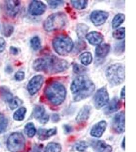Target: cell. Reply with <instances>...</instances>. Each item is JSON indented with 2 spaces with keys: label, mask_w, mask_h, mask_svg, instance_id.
I'll return each instance as SVG.
<instances>
[{
  "label": "cell",
  "mask_w": 136,
  "mask_h": 152,
  "mask_svg": "<svg viewBox=\"0 0 136 152\" xmlns=\"http://www.w3.org/2000/svg\"><path fill=\"white\" fill-rule=\"evenodd\" d=\"M33 68L36 72H43L47 74H56L68 69L69 64L67 61L54 55L40 57L34 61Z\"/></svg>",
  "instance_id": "cell-1"
},
{
  "label": "cell",
  "mask_w": 136,
  "mask_h": 152,
  "mask_svg": "<svg viewBox=\"0 0 136 152\" xmlns=\"http://www.w3.org/2000/svg\"><path fill=\"white\" fill-rule=\"evenodd\" d=\"M95 89V85L88 77L79 76L73 80L70 85V90L73 99L79 102L89 97Z\"/></svg>",
  "instance_id": "cell-2"
},
{
  "label": "cell",
  "mask_w": 136,
  "mask_h": 152,
  "mask_svg": "<svg viewBox=\"0 0 136 152\" xmlns=\"http://www.w3.org/2000/svg\"><path fill=\"white\" fill-rule=\"evenodd\" d=\"M44 94L51 104L58 106L62 104L65 99L67 90L62 84L59 82L52 81L45 86Z\"/></svg>",
  "instance_id": "cell-3"
},
{
  "label": "cell",
  "mask_w": 136,
  "mask_h": 152,
  "mask_svg": "<svg viewBox=\"0 0 136 152\" xmlns=\"http://www.w3.org/2000/svg\"><path fill=\"white\" fill-rule=\"evenodd\" d=\"M52 45L55 52L61 56H67L74 47L72 38L65 34L56 36L52 40Z\"/></svg>",
  "instance_id": "cell-4"
},
{
  "label": "cell",
  "mask_w": 136,
  "mask_h": 152,
  "mask_svg": "<svg viewBox=\"0 0 136 152\" xmlns=\"http://www.w3.org/2000/svg\"><path fill=\"white\" fill-rule=\"evenodd\" d=\"M67 18L63 12H57L47 17L43 24V27L47 32L57 31L64 28L67 24Z\"/></svg>",
  "instance_id": "cell-5"
},
{
  "label": "cell",
  "mask_w": 136,
  "mask_h": 152,
  "mask_svg": "<svg viewBox=\"0 0 136 152\" xmlns=\"http://www.w3.org/2000/svg\"><path fill=\"white\" fill-rule=\"evenodd\" d=\"M106 76L109 83L112 86L122 84L125 80V67L120 63L109 66L106 71Z\"/></svg>",
  "instance_id": "cell-6"
},
{
  "label": "cell",
  "mask_w": 136,
  "mask_h": 152,
  "mask_svg": "<svg viewBox=\"0 0 136 152\" xmlns=\"http://www.w3.org/2000/svg\"><path fill=\"white\" fill-rule=\"evenodd\" d=\"M25 138L21 133L14 132L8 138L7 148L11 152H23L25 148Z\"/></svg>",
  "instance_id": "cell-7"
},
{
  "label": "cell",
  "mask_w": 136,
  "mask_h": 152,
  "mask_svg": "<svg viewBox=\"0 0 136 152\" xmlns=\"http://www.w3.org/2000/svg\"><path fill=\"white\" fill-rule=\"evenodd\" d=\"M109 95L105 87H103L97 90L93 97V104L97 109H101L108 104Z\"/></svg>",
  "instance_id": "cell-8"
},
{
  "label": "cell",
  "mask_w": 136,
  "mask_h": 152,
  "mask_svg": "<svg viewBox=\"0 0 136 152\" xmlns=\"http://www.w3.org/2000/svg\"><path fill=\"white\" fill-rule=\"evenodd\" d=\"M44 82V76L38 75L34 76L28 83L27 88L30 95H34L38 92L42 87Z\"/></svg>",
  "instance_id": "cell-9"
},
{
  "label": "cell",
  "mask_w": 136,
  "mask_h": 152,
  "mask_svg": "<svg viewBox=\"0 0 136 152\" xmlns=\"http://www.w3.org/2000/svg\"><path fill=\"white\" fill-rule=\"evenodd\" d=\"M112 128L117 133L125 132V113L123 111L117 113L113 118Z\"/></svg>",
  "instance_id": "cell-10"
},
{
  "label": "cell",
  "mask_w": 136,
  "mask_h": 152,
  "mask_svg": "<svg viewBox=\"0 0 136 152\" xmlns=\"http://www.w3.org/2000/svg\"><path fill=\"white\" fill-rule=\"evenodd\" d=\"M109 15L108 12L105 11L95 10L91 13L90 18L91 22L95 26H100L106 22Z\"/></svg>",
  "instance_id": "cell-11"
},
{
  "label": "cell",
  "mask_w": 136,
  "mask_h": 152,
  "mask_svg": "<svg viewBox=\"0 0 136 152\" xmlns=\"http://www.w3.org/2000/svg\"><path fill=\"white\" fill-rule=\"evenodd\" d=\"M47 6L40 1H33L29 7V12L32 16L41 15L45 12Z\"/></svg>",
  "instance_id": "cell-12"
},
{
  "label": "cell",
  "mask_w": 136,
  "mask_h": 152,
  "mask_svg": "<svg viewBox=\"0 0 136 152\" xmlns=\"http://www.w3.org/2000/svg\"><path fill=\"white\" fill-rule=\"evenodd\" d=\"M21 8L19 1H7L5 2L6 12L8 15L14 17L18 14Z\"/></svg>",
  "instance_id": "cell-13"
},
{
  "label": "cell",
  "mask_w": 136,
  "mask_h": 152,
  "mask_svg": "<svg viewBox=\"0 0 136 152\" xmlns=\"http://www.w3.org/2000/svg\"><path fill=\"white\" fill-rule=\"evenodd\" d=\"M33 116L42 124H45L49 121V115L45 114V109L41 105H37L34 108Z\"/></svg>",
  "instance_id": "cell-14"
},
{
  "label": "cell",
  "mask_w": 136,
  "mask_h": 152,
  "mask_svg": "<svg viewBox=\"0 0 136 152\" xmlns=\"http://www.w3.org/2000/svg\"><path fill=\"white\" fill-rule=\"evenodd\" d=\"M89 43L93 46H98L102 43L104 40V37L101 33L92 31L87 33L85 37Z\"/></svg>",
  "instance_id": "cell-15"
},
{
  "label": "cell",
  "mask_w": 136,
  "mask_h": 152,
  "mask_svg": "<svg viewBox=\"0 0 136 152\" xmlns=\"http://www.w3.org/2000/svg\"><path fill=\"white\" fill-rule=\"evenodd\" d=\"M106 122L103 120L96 123L91 129V135L97 138L101 137L106 129Z\"/></svg>",
  "instance_id": "cell-16"
},
{
  "label": "cell",
  "mask_w": 136,
  "mask_h": 152,
  "mask_svg": "<svg viewBox=\"0 0 136 152\" xmlns=\"http://www.w3.org/2000/svg\"><path fill=\"white\" fill-rule=\"evenodd\" d=\"M122 107V102L117 97H115L112 99V100L109 103L106 108L105 109V114H112L115 112L118 111Z\"/></svg>",
  "instance_id": "cell-17"
},
{
  "label": "cell",
  "mask_w": 136,
  "mask_h": 152,
  "mask_svg": "<svg viewBox=\"0 0 136 152\" xmlns=\"http://www.w3.org/2000/svg\"><path fill=\"white\" fill-rule=\"evenodd\" d=\"M91 145L94 150L97 152H112V148L111 145L101 140H93Z\"/></svg>",
  "instance_id": "cell-18"
},
{
  "label": "cell",
  "mask_w": 136,
  "mask_h": 152,
  "mask_svg": "<svg viewBox=\"0 0 136 152\" xmlns=\"http://www.w3.org/2000/svg\"><path fill=\"white\" fill-rule=\"evenodd\" d=\"M91 107L86 105L82 107L76 118V121L79 124H83L87 121L90 115Z\"/></svg>",
  "instance_id": "cell-19"
},
{
  "label": "cell",
  "mask_w": 136,
  "mask_h": 152,
  "mask_svg": "<svg viewBox=\"0 0 136 152\" xmlns=\"http://www.w3.org/2000/svg\"><path fill=\"white\" fill-rule=\"evenodd\" d=\"M110 50V45L109 44H101L95 49V55L98 58H103L108 56Z\"/></svg>",
  "instance_id": "cell-20"
},
{
  "label": "cell",
  "mask_w": 136,
  "mask_h": 152,
  "mask_svg": "<svg viewBox=\"0 0 136 152\" xmlns=\"http://www.w3.org/2000/svg\"><path fill=\"white\" fill-rule=\"evenodd\" d=\"M56 133H57L56 128L50 129H39L38 132V137L40 140H47L49 137L56 134Z\"/></svg>",
  "instance_id": "cell-21"
},
{
  "label": "cell",
  "mask_w": 136,
  "mask_h": 152,
  "mask_svg": "<svg viewBox=\"0 0 136 152\" xmlns=\"http://www.w3.org/2000/svg\"><path fill=\"white\" fill-rule=\"evenodd\" d=\"M89 28V26L85 23H81L77 24L76 33L78 38L80 40L85 38L87 34Z\"/></svg>",
  "instance_id": "cell-22"
},
{
  "label": "cell",
  "mask_w": 136,
  "mask_h": 152,
  "mask_svg": "<svg viewBox=\"0 0 136 152\" xmlns=\"http://www.w3.org/2000/svg\"><path fill=\"white\" fill-rule=\"evenodd\" d=\"M126 16L124 14L118 13L114 17L112 21V27L113 28H116L120 26L125 20Z\"/></svg>",
  "instance_id": "cell-23"
},
{
  "label": "cell",
  "mask_w": 136,
  "mask_h": 152,
  "mask_svg": "<svg viewBox=\"0 0 136 152\" xmlns=\"http://www.w3.org/2000/svg\"><path fill=\"white\" fill-rule=\"evenodd\" d=\"M81 62L84 66H89L92 61V56L90 52H85L82 53L80 56Z\"/></svg>",
  "instance_id": "cell-24"
},
{
  "label": "cell",
  "mask_w": 136,
  "mask_h": 152,
  "mask_svg": "<svg viewBox=\"0 0 136 152\" xmlns=\"http://www.w3.org/2000/svg\"><path fill=\"white\" fill-rule=\"evenodd\" d=\"M70 2L72 6L78 10L85 9L88 6V1L86 0H72Z\"/></svg>",
  "instance_id": "cell-25"
},
{
  "label": "cell",
  "mask_w": 136,
  "mask_h": 152,
  "mask_svg": "<svg viewBox=\"0 0 136 152\" xmlns=\"http://www.w3.org/2000/svg\"><path fill=\"white\" fill-rule=\"evenodd\" d=\"M62 147L59 143L50 142L45 148L44 152H61Z\"/></svg>",
  "instance_id": "cell-26"
},
{
  "label": "cell",
  "mask_w": 136,
  "mask_h": 152,
  "mask_svg": "<svg viewBox=\"0 0 136 152\" xmlns=\"http://www.w3.org/2000/svg\"><path fill=\"white\" fill-rule=\"evenodd\" d=\"M24 132L29 137H33L36 133V129L33 123H28L24 127Z\"/></svg>",
  "instance_id": "cell-27"
},
{
  "label": "cell",
  "mask_w": 136,
  "mask_h": 152,
  "mask_svg": "<svg viewBox=\"0 0 136 152\" xmlns=\"http://www.w3.org/2000/svg\"><path fill=\"white\" fill-rule=\"evenodd\" d=\"M27 110L25 107H21L18 109L13 115V118L16 121H22L24 119Z\"/></svg>",
  "instance_id": "cell-28"
},
{
  "label": "cell",
  "mask_w": 136,
  "mask_h": 152,
  "mask_svg": "<svg viewBox=\"0 0 136 152\" xmlns=\"http://www.w3.org/2000/svg\"><path fill=\"white\" fill-rule=\"evenodd\" d=\"M126 36V28H120L116 29L113 33V37L115 39L122 40Z\"/></svg>",
  "instance_id": "cell-29"
},
{
  "label": "cell",
  "mask_w": 136,
  "mask_h": 152,
  "mask_svg": "<svg viewBox=\"0 0 136 152\" xmlns=\"http://www.w3.org/2000/svg\"><path fill=\"white\" fill-rule=\"evenodd\" d=\"M30 44L32 48L35 51L39 50L41 47V41L38 36H35L32 38L30 40Z\"/></svg>",
  "instance_id": "cell-30"
},
{
  "label": "cell",
  "mask_w": 136,
  "mask_h": 152,
  "mask_svg": "<svg viewBox=\"0 0 136 152\" xmlns=\"http://www.w3.org/2000/svg\"><path fill=\"white\" fill-rule=\"evenodd\" d=\"M73 71L76 74L80 75L81 76L87 72V69L84 66L75 63L73 64Z\"/></svg>",
  "instance_id": "cell-31"
},
{
  "label": "cell",
  "mask_w": 136,
  "mask_h": 152,
  "mask_svg": "<svg viewBox=\"0 0 136 152\" xmlns=\"http://www.w3.org/2000/svg\"><path fill=\"white\" fill-rule=\"evenodd\" d=\"M23 103L22 100H21L19 98L17 97H15L14 98H12L9 102V107L11 110H14L17 107H19Z\"/></svg>",
  "instance_id": "cell-32"
},
{
  "label": "cell",
  "mask_w": 136,
  "mask_h": 152,
  "mask_svg": "<svg viewBox=\"0 0 136 152\" xmlns=\"http://www.w3.org/2000/svg\"><path fill=\"white\" fill-rule=\"evenodd\" d=\"M13 31H14L13 26L10 24H5L3 27L2 34L6 37H9L12 35Z\"/></svg>",
  "instance_id": "cell-33"
},
{
  "label": "cell",
  "mask_w": 136,
  "mask_h": 152,
  "mask_svg": "<svg viewBox=\"0 0 136 152\" xmlns=\"http://www.w3.org/2000/svg\"><path fill=\"white\" fill-rule=\"evenodd\" d=\"M0 91L2 92V96L5 100H6L9 102V101L13 98L12 97V94L10 92L8 91L7 88L4 87L0 88Z\"/></svg>",
  "instance_id": "cell-34"
},
{
  "label": "cell",
  "mask_w": 136,
  "mask_h": 152,
  "mask_svg": "<svg viewBox=\"0 0 136 152\" xmlns=\"http://www.w3.org/2000/svg\"><path fill=\"white\" fill-rule=\"evenodd\" d=\"M88 146L87 142L84 141H81L75 143V149L76 150L80 152H83L87 149Z\"/></svg>",
  "instance_id": "cell-35"
},
{
  "label": "cell",
  "mask_w": 136,
  "mask_h": 152,
  "mask_svg": "<svg viewBox=\"0 0 136 152\" xmlns=\"http://www.w3.org/2000/svg\"><path fill=\"white\" fill-rule=\"evenodd\" d=\"M8 121L4 116L0 113V133L5 132L7 128Z\"/></svg>",
  "instance_id": "cell-36"
},
{
  "label": "cell",
  "mask_w": 136,
  "mask_h": 152,
  "mask_svg": "<svg viewBox=\"0 0 136 152\" xmlns=\"http://www.w3.org/2000/svg\"><path fill=\"white\" fill-rule=\"evenodd\" d=\"M48 5L52 9H55L57 7H60L61 6L63 5L64 2L63 1H60V0H50V1H47Z\"/></svg>",
  "instance_id": "cell-37"
},
{
  "label": "cell",
  "mask_w": 136,
  "mask_h": 152,
  "mask_svg": "<svg viewBox=\"0 0 136 152\" xmlns=\"http://www.w3.org/2000/svg\"><path fill=\"white\" fill-rule=\"evenodd\" d=\"M124 50H125V41L119 42L114 47L115 53L118 54H121L122 53H123L124 52Z\"/></svg>",
  "instance_id": "cell-38"
},
{
  "label": "cell",
  "mask_w": 136,
  "mask_h": 152,
  "mask_svg": "<svg viewBox=\"0 0 136 152\" xmlns=\"http://www.w3.org/2000/svg\"><path fill=\"white\" fill-rule=\"evenodd\" d=\"M86 47H87V44L85 42H84V41H80L78 42L75 46L76 50L78 52H81L82 50L85 49Z\"/></svg>",
  "instance_id": "cell-39"
},
{
  "label": "cell",
  "mask_w": 136,
  "mask_h": 152,
  "mask_svg": "<svg viewBox=\"0 0 136 152\" xmlns=\"http://www.w3.org/2000/svg\"><path fill=\"white\" fill-rule=\"evenodd\" d=\"M15 79L18 81H21L25 78V74L23 71H18L14 75Z\"/></svg>",
  "instance_id": "cell-40"
},
{
  "label": "cell",
  "mask_w": 136,
  "mask_h": 152,
  "mask_svg": "<svg viewBox=\"0 0 136 152\" xmlns=\"http://www.w3.org/2000/svg\"><path fill=\"white\" fill-rule=\"evenodd\" d=\"M6 47V41L4 39L0 37V53L3 52Z\"/></svg>",
  "instance_id": "cell-41"
},
{
  "label": "cell",
  "mask_w": 136,
  "mask_h": 152,
  "mask_svg": "<svg viewBox=\"0 0 136 152\" xmlns=\"http://www.w3.org/2000/svg\"><path fill=\"white\" fill-rule=\"evenodd\" d=\"M10 52L12 54L16 55L18 53V50L17 48L13 47V46H11L10 48Z\"/></svg>",
  "instance_id": "cell-42"
},
{
  "label": "cell",
  "mask_w": 136,
  "mask_h": 152,
  "mask_svg": "<svg viewBox=\"0 0 136 152\" xmlns=\"http://www.w3.org/2000/svg\"><path fill=\"white\" fill-rule=\"evenodd\" d=\"M52 119L54 122H57L58 121H59V116L57 114H53L52 115Z\"/></svg>",
  "instance_id": "cell-43"
},
{
  "label": "cell",
  "mask_w": 136,
  "mask_h": 152,
  "mask_svg": "<svg viewBox=\"0 0 136 152\" xmlns=\"http://www.w3.org/2000/svg\"><path fill=\"white\" fill-rule=\"evenodd\" d=\"M64 128L65 132L66 133H70V132L72 131V127L69 126V125H65Z\"/></svg>",
  "instance_id": "cell-44"
},
{
  "label": "cell",
  "mask_w": 136,
  "mask_h": 152,
  "mask_svg": "<svg viewBox=\"0 0 136 152\" xmlns=\"http://www.w3.org/2000/svg\"><path fill=\"white\" fill-rule=\"evenodd\" d=\"M126 86H124L123 88H122V90H121V98L122 99H125V95H126V94H125V89H126Z\"/></svg>",
  "instance_id": "cell-45"
},
{
  "label": "cell",
  "mask_w": 136,
  "mask_h": 152,
  "mask_svg": "<svg viewBox=\"0 0 136 152\" xmlns=\"http://www.w3.org/2000/svg\"><path fill=\"white\" fill-rule=\"evenodd\" d=\"M122 148H123V149H125V137L123 138V141H122Z\"/></svg>",
  "instance_id": "cell-46"
}]
</instances>
